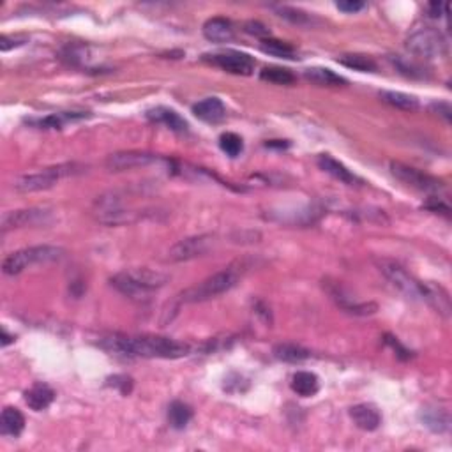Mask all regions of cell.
<instances>
[{
    "instance_id": "f35d334b",
    "label": "cell",
    "mask_w": 452,
    "mask_h": 452,
    "mask_svg": "<svg viewBox=\"0 0 452 452\" xmlns=\"http://www.w3.org/2000/svg\"><path fill=\"white\" fill-rule=\"evenodd\" d=\"M385 341H387V345H391L392 348H394V352L398 353V355L401 357V359H408V357H410V352H408V350H406L405 346L399 345V341L396 339V337L385 336Z\"/></svg>"
},
{
    "instance_id": "d590c367",
    "label": "cell",
    "mask_w": 452,
    "mask_h": 452,
    "mask_svg": "<svg viewBox=\"0 0 452 452\" xmlns=\"http://www.w3.org/2000/svg\"><path fill=\"white\" fill-rule=\"evenodd\" d=\"M245 32L261 39H267V35H271L268 29L265 27L264 24H260V22H248V24H245Z\"/></svg>"
},
{
    "instance_id": "603a6c76",
    "label": "cell",
    "mask_w": 452,
    "mask_h": 452,
    "mask_svg": "<svg viewBox=\"0 0 452 452\" xmlns=\"http://www.w3.org/2000/svg\"><path fill=\"white\" fill-rule=\"evenodd\" d=\"M304 78L311 83L320 85V87H339V85L346 83L345 78L327 70V67H309V70L304 71Z\"/></svg>"
},
{
    "instance_id": "4dcf8cb0",
    "label": "cell",
    "mask_w": 452,
    "mask_h": 452,
    "mask_svg": "<svg viewBox=\"0 0 452 452\" xmlns=\"http://www.w3.org/2000/svg\"><path fill=\"white\" fill-rule=\"evenodd\" d=\"M260 78L276 85H291L296 81L293 73L288 70H283V67H265L260 73Z\"/></svg>"
},
{
    "instance_id": "ba28073f",
    "label": "cell",
    "mask_w": 452,
    "mask_h": 452,
    "mask_svg": "<svg viewBox=\"0 0 452 452\" xmlns=\"http://www.w3.org/2000/svg\"><path fill=\"white\" fill-rule=\"evenodd\" d=\"M389 168H391V173L396 177V179L401 180L403 184L417 189V191L440 193L442 189H445L444 180L437 179V177H433V175H429V173L421 172V170L414 168V166L405 165V163L392 161Z\"/></svg>"
},
{
    "instance_id": "1f68e13d",
    "label": "cell",
    "mask_w": 452,
    "mask_h": 452,
    "mask_svg": "<svg viewBox=\"0 0 452 452\" xmlns=\"http://www.w3.org/2000/svg\"><path fill=\"white\" fill-rule=\"evenodd\" d=\"M219 147H221V150L226 154V156H230V157L241 156V152L244 150L242 138L235 133L221 134V138H219Z\"/></svg>"
},
{
    "instance_id": "8fae6325",
    "label": "cell",
    "mask_w": 452,
    "mask_h": 452,
    "mask_svg": "<svg viewBox=\"0 0 452 452\" xmlns=\"http://www.w3.org/2000/svg\"><path fill=\"white\" fill-rule=\"evenodd\" d=\"M159 161H163V159L159 156H156V154L129 150V152H115L108 156L106 168L110 172H126V170L145 168V166H150Z\"/></svg>"
},
{
    "instance_id": "7a4b0ae2",
    "label": "cell",
    "mask_w": 452,
    "mask_h": 452,
    "mask_svg": "<svg viewBox=\"0 0 452 452\" xmlns=\"http://www.w3.org/2000/svg\"><path fill=\"white\" fill-rule=\"evenodd\" d=\"M245 265L242 261H235L232 264L230 267L223 268L219 273L212 274L211 277L207 280H203L202 283L195 284V286L188 288L179 296L180 302H188V304H195V302H203V300L214 299V297L221 296V293H226L228 290L237 284V281L241 280V276L244 274Z\"/></svg>"
},
{
    "instance_id": "b9f144b4",
    "label": "cell",
    "mask_w": 452,
    "mask_h": 452,
    "mask_svg": "<svg viewBox=\"0 0 452 452\" xmlns=\"http://www.w3.org/2000/svg\"><path fill=\"white\" fill-rule=\"evenodd\" d=\"M13 339H15V336H9L8 330L2 329V346H8L9 343H13Z\"/></svg>"
},
{
    "instance_id": "7402d4cb",
    "label": "cell",
    "mask_w": 452,
    "mask_h": 452,
    "mask_svg": "<svg viewBox=\"0 0 452 452\" xmlns=\"http://www.w3.org/2000/svg\"><path fill=\"white\" fill-rule=\"evenodd\" d=\"M291 391L302 398H309L320 391V380L314 373L299 371L291 378Z\"/></svg>"
},
{
    "instance_id": "44dd1931",
    "label": "cell",
    "mask_w": 452,
    "mask_h": 452,
    "mask_svg": "<svg viewBox=\"0 0 452 452\" xmlns=\"http://www.w3.org/2000/svg\"><path fill=\"white\" fill-rule=\"evenodd\" d=\"M274 357L281 362H290V364H297V362H304L311 357V352L304 346L296 345V343H280L274 346L273 350Z\"/></svg>"
},
{
    "instance_id": "8992f818",
    "label": "cell",
    "mask_w": 452,
    "mask_h": 452,
    "mask_svg": "<svg viewBox=\"0 0 452 452\" xmlns=\"http://www.w3.org/2000/svg\"><path fill=\"white\" fill-rule=\"evenodd\" d=\"M376 265H378L380 273L387 277L392 286L401 291L403 296L412 300H426L428 302L429 284L421 283L414 276H410L405 271V267H401L398 261L382 258V260H376Z\"/></svg>"
},
{
    "instance_id": "277c9868",
    "label": "cell",
    "mask_w": 452,
    "mask_h": 452,
    "mask_svg": "<svg viewBox=\"0 0 452 452\" xmlns=\"http://www.w3.org/2000/svg\"><path fill=\"white\" fill-rule=\"evenodd\" d=\"M85 166L78 165V163H64V165L50 166L38 173H27L15 180V189L19 193H35L50 189L57 184L58 180L65 179V177H73L78 173H83Z\"/></svg>"
},
{
    "instance_id": "8d00e7d4",
    "label": "cell",
    "mask_w": 452,
    "mask_h": 452,
    "mask_svg": "<svg viewBox=\"0 0 452 452\" xmlns=\"http://www.w3.org/2000/svg\"><path fill=\"white\" fill-rule=\"evenodd\" d=\"M336 8L343 13H348V15H353V13L364 9V2H359V0H343V2H337Z\"/></svg>"
},
{
    "instance_id": "836d02e7",
    "label": "cell",
    "mask_w": 452,
    "mask_h": 452,
    "mask_svg": "<svg viewBox=\"0 0 452 452\" xmlns=\"http://www.w3.org/2000/svg\"><path fill=\"white\" fill-rule=\"evenodd\" d=\"M108 385L117 387L120 391V394L127 396L131 394V391H133V378L126 375H115L111 376V378H108Z\"/></svg>"
},
{
    "instance_id": "30bf717a",
    "label": "cell",
    "mask_w": 452,
    "mask_h": 452,
    "mask_svg": "<svg viewBox=\"0 0 452 452\" xmlns=\"http://www.w3.org/2000/svg\"><path fill=\"white\" fill-rule=\"evenodd\" d=\"M207 60H211L212 64L221 67L223 71H228L232 74H242V76H250L255 71V58L248 54H242V51H223V54H214V55H205Z\"/></svg>"
},
{
    "instance_id": "ffe728a7",
    "label": "cell",
    "mask_w": 452,
    "mask_h": 452,
    "mask_svg": "<svg viewBox=\"0 0 452 452\" xmlns=\"http://www.w3.org/2000/svg\"><path fill=\"white\" fill-rule=\"evenodd\" d=\"M0 429H2V435H8V437H19L22 431L25 429L24 414H22L18 408L6 406L4 410H2V417H0Z\"/></svg>"
},
{
    "instance_id": "6da1fadb",
    "label": "cell",
    "mask_w": 452,
    "mask_h": 452,
    "mask_svg": "<svg viewBox=\"0 0 452 452\" xmlns=\"http://www.w3.org/2000/svg\"><path fill=\"white\" fill-rule=\"evenodd\" d=\"M99 346L110 353L126 357H143V359H180L193 352L186 343L163 336H126V334H108L101 337Z\"/></svg>"
},
{
    "instance_id": "7c38bea8",
    "label": "cell",
    "mask_w": 452,
    "mask_h": 452,
    "mask_svg": "<svg viewBox=\"0 0 452 452\" xmlns=\"http://www.w3.org/2000/svg\"><path fill=\"white\" fill-rule=\"evenodd\" d=\"M50 216V212L45 209H25V211H13L2 216V230L8 232L13 228H22L29 225H39L45 223Z\"/></svg>"
},
{
    "instance_id": "484cf974",
    "label": "cell",
    "mask_w": 452,
    "mask_h": 452,
    "mask_svg": "<svg viewBox=\"0 0 452 452\" xmlns=\"http://www.w3.org/2000/svg\"><path fill=\"white\" fill-rule=\"evenodd\" d=\"M380 99H382L383 103H387L391 104V106L399 108V110H405V111H415L419 108V99L417 97L410 96V94L383 90V92H380Z\"/></svg>"
},
{
    "instance_id": "ab89813d",
    "label": "cell",
    "mask_w": 452,
    "mask_h": 452,
    "mask_svg": "<svg viewBox=\"0 0 452 452\" xmlns=\"http://www.w3.org/2000/svg\"><path fill=\"white\" fill-rule=\"evenodd\" d=\"M445 9H447V6L442 4V2H431L428 6V15L431 18H440L442 15H445Z\"/></svg>"
},
{
    "instance_id": "4fadbf2b",
    "label": "cell",
    "mask_w": 452,
    "mask_h": 452,
    "mask_svg": "<svg viewBox=\"0 0 452 452\" xmlns=\"http://www.w3.org/2000/svg\"><path fill=\"white\" fill-rule=\"evenodd\" d=\"M350 417L355 422V426L362 431H376L382 424V414L378 408L369 403H360L350 408Z\"/></svg>"
},
{
    "instance_id": "9c48e42d",
    "label": "cell",
    "mask_w": 452,
    "mask_h": 452,
    "mask_svg": "<svg viewBox=\"0 0 452 452\" xmlns=\"http://www.w3.org/2000/svg\"><path fill=\"white\" fill-rule=\"evenodd\" d=\"M216 237L214 235H196V237L182 239L177 242L172 250L168 251V260L172 261H188L193 258L203 257L214 248Z\"/></svg>"
},
{
    "instance_id": "e0dca14e",
    "label": "cell",
    "mask_w": 452,
    "mask_h": 452,
    "mask_svg": "<svg viewBox=\"0 0 452 452\" xmlns=\"http://www.w3.org/2000/svg\"><path fill=\"white\" fill-rule=\"evenodd\" d=\"M25 403L29 405V408H32L34 412L47 410L48 406L54 403L55 399V391L47 385V383L38 382L34 383L29 391H25Z\"/></svg>"
},
{
    "instance_id": "60d3db41",
    "label": "cell",
    "mask_w": 452,
    "mask_h": 452,
    "mask_svg": "<svg viewBox=\"0 0 452 452\" xmlns=\"http://www.w3.org/2000/svg\"><path fill=\"white\" fill-rule=\"evenodd\" d=\"M433 110L438 111V115L444 117V119L447 120V122H451V113H452V110H451V106H449L447 103H435L433 104Z\"/></svg>"
},
{
    "instance_id": "d4e9b609",
    "label": "cell",
    "mask_w": 452,
    "mask_h": 452,
    "mask_svg": "<svg viewBox=\"0 0 452 452\" xmlns=\"http://www.w3.org/2000/svg\"><path fill=\"white\" fill-rule=\"evenodd\" d=\"M193 410L191 406L182 401H173L168 406V422L173 429H184L191 422Z\"/></svg>"
},
{
    "instance_id": "f1b7e54d",
    "label": "cell",
    "mask_w": 452,
    "mask_h": 452,
    "mask_svg": "<svg viewBox=\"0 0 452 452\" xmlns=\"http://www.w3.org/2000/svg\"><path fill=\"white\" fill-rule=\"evenodd\" d=\"M337 62L345 67H350V70L362 71V73H371V71H376V62L373 58L366 57V55L359 54H350V55H341L337 58Z\"/></svg>"
},
{
    "instance_id": "cb8c5ba5",
    "label": "cell",
    "mask_w": 452,
    "mask_h": 452,
    "mask_svg": "<svg viewBox=\"0 0 452 452\" xmlns=\"http://www.w3.org/2000/svg\"><path fill=\"white\" fill-rule=\"evenodd\" d=\"M422 422L426 424V428H429L435 433H445L451 426L449 414L440 408H426L422 412Z\"/></svg>"
},
{
    "instance_id": "ac0fdd59",
    "label": "cell",
    "mask_w": 452,
    "mask_h": 452,
    "mask_svg": "<svg viewBox=\"0 0 452 452\" xmlns=\"http://www.w3.org/2000/svg\"><path fill=\"white\" fill-rule=\"evenodd\" d=\"M316 163H318L320 170H323L325 173H329L330 177L337 179L339 182H343V184L353 186V184H357V182H360V180L357 179V177L353 175V173L350 172L345 165H343V163H339L337 159H334V157L329 156V154H320L318 159H316Z\"/></svg>"
},
{
    "instance_id": "4316f807",
    "label": "cell",
    "mask_w": 452,
    "mask_h": 452,
    "mask_svg": "<svg viewBox=\"0 0 452 452\" xmlns=\"http://www.w3.org/2000/svg\"><path fill=\"white\" fill-rule=\"evenodd\" d=\"M260 48L264 54L274 55V57L288 58V60H293V58H297L296 48L291 47V45H288V42L277 41V39H271V38L261 39Z\"/></svg>"
},
{
    "instance_id": "9a60e30c",
    "label": "cell",
    "mask_w": 452,
    "mask_h": 452,
    "mask_svg": "<svg viewBox=\"0 0 452 452\" xmlns=\"http://www.w3.org/2000/svg\"><path fill=\"white\" fill-rule=\"evenodd\" d=\"M147 119H149L150 122L163 124V126L175 131V133H188L189 131V124L186 122V119H182V117H180L175 110H172V108H166V106L152 108V110L147 111Z\"/></svg>"
},
{
    "instance_id": "83f0119b",
    "label": "cell",
    "mask_w": 452,
    "mask_h": 452,
    "mask_svg": "<svg viewBox=\"0 0 452 452\" xmlns=\"http://www.w3.org/2000/svg\"><path fill=\"white\" fill-rule=\"evenodd\" d=\"M88 117V113L83 111H65V113H54V115L47 117V119L38 120V126L42 129H62L65 122L70 120H80Z\"/></svg>"
},
{
    "instance_id": "e575fe53",
    "label": "cell",
    "mask_w": 452,
    "mask_h": 452,
    "mask_svg": "<svg viewBox=\"0 0 452 452\" xmlns=\"http://www.w3.org/2000/svg\"><path fill=\"white\" fill-rule=\"evenodd\" d=\"M424 207L429 209L431 212H442V214H445V216H449V212H451V209H449L447 203H445L442 198H438V196H431V198L426 202Z\"/></svg>"
},
{
    "instance_id": "d6986e66",
    "label": "cell",
    "mask_w": 452,
    "mask_h": 452,
    "mask_svg": "<svg viewBox=\"0 0 452 452\" xmlns=\"http://www.w3.org/2000/svg\"><path fill=\"white\" fill-rule=\"evenodd\" d=\"M329 291L332 299L337 302V306H341L343 309L352 314H373L378 309V306L375 302H355L348 293L343 291V288L339 284H334V288H329Z\"/></svg>"
},
{
    "instance_id": "3957f363",
    "label": "cell",
    "mask_w": 452,
    "mask_h": 452,
    "mask_svg": "<svg viewBox=\"0 0 452 452\" xmlns=\"http://www.w3.org/2000/svg\"><path fill=\"white\" fill-rule=\"evenodd\" d=\"M170 277L166 274L149 271V268H131L111 277V286L119 290L122 296L134 300L149 299L152 291L159 290L168 283Z\"/></svg>"
},
{
    "instance_id": "52a82bcc",
    "label": "cell",
    "mask_w": 452,
    "mask_h": 452,
    "mask_svg": "<svg viewBox=\"0 0 452 452\" xmlns=\"http://www.w3.org/2000/svg\"><path fill=\"white\" fill-rule=\"evenodd\" d=\"M405 47L414 57L431 60L447 54V39L437 29L424 27L408 35Z\"/></svg>"
},
{
    "instance_id": "74e56055",
    "label": "cell",
    "mask_w": 452,
    "mask_h": 452,
    "mask_svg": "<svg viewBox=\"0 0 452 452\" xmlns=\"http://www.w3.org/2000/svg\"><path fill=\"white\" fill-rule=\"evenodd\" d=\"M24 42H25L24 38H9V35H2V38H0V50L8 51L11 50V48L22 47Z\"/></svg>"
},
{
    "instance_id": "d6a6232c",
    "label": "cell",
    "mask_w": 452,
    "mask_h": 452,
    "mask_svg": "<svg viewBox=\"0 0 452 452\" xmlns=\"http://www.w3.org/2000/svg\"><path fill=\"white\" fill-rule=\"evenodd\" d=\"M277 13H280L281 18L288 19V22H291V24H296V25H311L313 24V16H309L307 13H304V11H299V9L286 8V6H283V8H277Z\"/></svg>"
},
{
    "instance_id": "5b68a950",
    "label": "cell",
    "mask_w": 452,
    "mask_h": 452,
    "mask_svg": "<svg viewBox=\"0 0 452 452\" xmlns=\"http://www.w3.org/2000/svg\"><path fill=\"white\" fill-rule=\"evenodd\" d=\"M64 255L65 251L58 245H31V248H25V250L9 255L2 264V271L8 276H16V274L24 273L25 268L32 267V265L50 264V261L60 260Z\"/></svg>"
},
{
    "instance_id": "5bb4252c",
    "label": "cell",
    "mask_w": 452,
    "mask_h": 452,
    "mask_svg": "<svg viewBox=\"0 0 452 452\" xmlns=\"http://www.w3.org/2000/svg\"><path fill=\"white\" fill-rule=\"evenodd\" d=\"M193 113L207 124H219L226 119V108L219 97H207L193 106Z\"/></svg>"
},
{
    "instance_id": "f546056e",
    "label": "cell",
    "mask_w": 452,
    "mask_h": 452,
    "mask_svg": "<svg viewBox=\"0 0 452 452\" xmlns=\"http://www.w3.org/2000/svg\"><path fill=\"white\" fill-rule=\"evenodd\" d=\"M392 65H394L398 73L405 74L408 78H424L426 76V70L422 65H419L417 62L410 60V58L401 57V55H392L391 57Z\"/></svg>"
},
{
    "instance_id": "2e32d148",
    "label": "cell",
    "mask_w": 452,
    "mask_h": 452,
    "mask_svg": "<svg viewBox=\"0 0 452 452\" xmlns=\"http://www.w3.org/2000/svg\"><path fill=\"white\" fill-rule=\"evenodd\" d=\"M203 35L211 42H228L235 35L234 25H232L230 19L216 16V18L205 22V25H203Z\"/></svg>"
}]
</instances>
